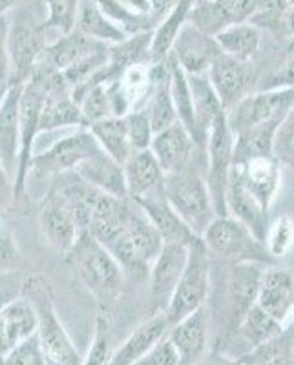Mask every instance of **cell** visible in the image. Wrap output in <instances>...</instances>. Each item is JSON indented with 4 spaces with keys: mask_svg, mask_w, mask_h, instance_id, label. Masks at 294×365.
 <instances>
[{
    "mask_svg": "<svg viewBox=\"0 0 294 365\" xmlns=\"http://www.w3.org/2000/svg\"><path fill=\"white\" fill-rule=\"evenodd\" d=\"M22 88L24 84H13L0 106V163L11 185L19 172Z\"/></svg>",
    "mask_w": 294,
    "mask_h": 365,
    "instance_id": "9a60e30c",
    "label": "cell"
},
{
    "mask_svg": "<svg viewBox=\"0 0 294 365\" xmlns=\"http://www.w3.org/2000/svg\"><path fill=\"white\" fill-rule=\"evenodd\" d=\"M196 365H247V364L241 360V356L230 358V356H225V354L221 353H212L201 358Z\"/></svg>",
    "mask_w": 294,
    "mask_h": 365,
    "instance_id": "f907efd6",
    "label": "cell"
},
{
    "mask_svg": "<svg viewBox=\"0 0 294 365\" xmlns=\"http://www.w3.org/2000/svg\"><path fill=\"white\" fill-rule=\"evenodd\" d=\"M282 24L285 26L289 35H293L294 37V0H289V6H287L285 13H283Z\"/></svg>",
    "mask_w": 294,
    "mask_h": 365,
    "instance_id": "816d5d0a",
    "label": "cell"
},
{
    "mask_svg": "<svg viewBox=\"0 0 294 365\" xmlns=\"http://www.w3.org/2000/svg\"><path fill=\"white\" fill-rule=\"evenodd\" d=\"M112 356L113 351L112 338H110V324H108V318L104 316V311H101L96 319V332H93L91 347L81 365H110L112 364Z\"/></svg>",
    "mask_w": 294,
    "mask_h": 365,
    "instance_id": "ab89813d",
    "label": "cell"
},
{
    "mask_svg": "<svg viewBox=\"0 0 294 365\" xmlns=\"http://www.w3.org/2000/svg\"><path fill=\"white\" fill-rule=\"evenodd\" d=\"M163 240L159 232L150 223L141 208L133 207L128 221L121 232L106 245L125 274L141 279L150 274V267L156 262L163 249Z\"/></svg>",
    "mask_w": 294,
    "mask_h": 365,
    "instance_id": "5b68a950",
    "label": "cell"
},
{
    "mask_svg": "<svg viewBox=\"0 0 294 365\" xmlns=\"http://www.w3.org/2000/svg\"><path fill=\"white\" fill-rule=\"evenodd\" d=\"M6 93H8V90H6V88H0V106H2V101H4Z\"/></svg>",
    "mask_w": 294,
    "mask_h": 365,
    "instance_id": "11a10c76",
    "label": "cell"
},
{
    "mask_svg": "<svg viewBox=\"0 0 294 365\" xmlns=\"http://www.w3.org/2000/svg\"><path fill=\"white\" fill-rule=\"evenodd\" d=\"M170 327L172 325H170L165 312H156V314H152L143 324L137 325L130 332V336L113 351L112 364L110 365H133L136 361H139L163 338L168 336Z\"/></svg>",
    "mask_w": 294,
    "mask_h": 365,
    "instance_id": "603a6c76",
    "label": "cell"
},
{
    "mask_svg": "<svg viewBox=\"0 0 294 365\" xmlns=\"http://www.w3.org/2000/svg\"><path fill=\"white\" fill-rule=\"evenodd\" d=\"M263 270H265V265H260V263H230L225 285H227V303L230 311L232 329H238L241 318L253 305H256Z\"/></svg>",
    "mask_w": 294,
    "mask_h": 365,
    "instance_id": "2e32d148",
    "label": "cell"
},
{
    "mask_svg": "<svg viewBox=\"0 0 294 365\" xmlns=\"http://www.w3.org/2000/svg\"><path fill=\"white\" fill-rule=\"evenodd\" d=\"M208 329H211V314L207 305L170 327L168 338L178 351L179 364L196 365L201 358L207 356Z\"/></svg>",
    "mask_w": 294,
    "mask_h": 365,
    "instance_id": "d6986e66",
    "label": "cell"
},
{
    "mask_svg": "<svg viewBox=\"0 0 294 365\" xmlns=\"http://www.w3.org/2000/svg\"><path fill=\"white\" fill-rule=\"evenodd\" d=\"M208 252L223 257L230 263H260L276 265V259L269 254L265 243L258 240L249 228L232 216H216L203 234Z\"/></svg>",
    "mask_w": 294,
    "mask_h": 365,
    "instance_id": "ba28073f",
    "label": "cell"
},
{
    "mask_svg": "<svg viewBox=\"0 0 294 365\" xmlns=\"http://www.w3.org/2000/svg\"><path fill=\"white\" fill-rule=\"evenodd\" d=\"M256 305L285 324V319L294 312V274L278 265L265 267Z\"/></svg>",
    "mask_w": 294,
    "mask_h": 365,
    "instance_id": "7402d4cb",
    "label": "cell"
},
{
    "mask_svg": "<svg viewBox=\"0 0 294 365\" xmlns=\"http://www.w3.org/2000/svg\"><path fill=\"white\" fill-rule=\"evenodd\" d=\"M150 150L158 158L165 174H176V172L194 168L192 163H194L196 152L201 148L194 141L191 132L181 123H176L153 135Z\"/></svg>",
    "mask_w": 294,
    "mask_h": 365,
    "instance_id": "e0dca14e",
    "label": "cell"
},
{
    "mask_svg": "<svg viewBox=\"0 0 294 365\" xmlns=\"http://www.w3.org/2000/svg\"><path fill=\"white\" fill-rule=\"evenodd\" d=\"M88 130L93 133L103 152H106L110 158H113L121 165H125L130 155L133 154L126 117H108V119L88 126Z\"/></svg>",
    "mask_w": 294,
    "mask_h": 365,
    "instance_id": "1f68e13d",
    "label": "cell"
},
{
    "mask_svg": "<svg viewBox=\"0 0 294 365\" xmlns=\"http://www.w3.org/2000/svg\"><path fill=\"white\" fill-rule=\"evenodd\" d=\"M74 172H77L84 181L90 182L91 187L99 188L104 194L113 197H128L125 166L110 158L103 150L81 163Z\"/></svg>",
    "mask_w": 294,
    "mask_h": 365,
    "instance_id": "484cf974",
    "label": "cell"
},
{
    "mask_svg": "<svg viewBox=\"0 0 294 365\" xmlns=\"http://www.w3.org/2000/svg\"><path fill=\"white\" fill-rule=\"evenodd\" d=\"M22 296L29 299L37 314V338L48 365H81L79 353L68 336L55 307L54 287L42 276L24 279Z\"/></svg>",
    "mask_w": 294,
    "mask_h": 365,
    "instance_id": "3957f363",
    "label": "cell"
},
{
    "mask_svg": "<svg viewBox=\"0 0 294 365\" xmlns=\"http://www.w3.org/2000/svg\"><path fill=\"white\" fill-rule=\"evenodd\" d=\"M221 8L227 11L232 24L236 22H250L260 9L261 0H218Z\"/></svg>",
    "mask_w": 294,
    "mask_h": 365,
    "instance_id": "bcb514c9",
    "label": "cell"
},
{
    "mask_svg": "<svg viewBox=\"0 0 294 365\" xmlns=\"http://www.w3.org/2000/svg\"><path fill=\"white\" fill-rule=\"evenodd\" d=\"M196 0H178L168 9L165 17L161 19L152 31V42H150L148 61L150 63H163L170 55L176 38L181 34V29L188 24L191 11L194 8Z\"/></svg>",
    "mask_w": 294,
    "mask_h": 365,
    "instance_id": "f1b7e54d",
    "label": "cell"
},
{
    "mask_svg": "<svg viewBox=\"0 0 294 365\" xmlns=\"http://www.w3.org/2000/svg\"><path fill=\"white\" fill-rule=\"evenodd\" d=\"M294 104V88L256 90L227 112L236 137L234 163L254 155H274V139Z\"/></svg>",
    "mask_w": 294,
    "mask_h": 365,
    "instance_id": "6da1fadb",
    "label": "cell"
},
{
    "mask_svg": "<svg viewBox=\"0 0 294 365\" xmlns=\"http://www.w3.org/2000/svg\"><path fill=\"white\" fill-rule=\"evenodd\" d=\"M64 259L88 292L97 299L101 311H108L119 299L125 270L106 247L90 232H81Z\"/></svg>",
    "mask_w": 294,
    "mask_h": 365,
    "instance_id": "7a4b0ae2",
    "label": "cell"
},
{
    "mask_svg": "<svg viewBox=\"0 0 294 365\" xmlns=\"http://www.w3.org/2000/svg\"><path fill=\"white\" fill-rule=\"evenodd\" d=\"M123 166H125L128 197L132 201L148 200L165 194L166 174L150 148L133 152Z\"/></svg>",
    "mask_w": 294,
    "mask_h": 365,
    "instance_id": "ffe728a7",
    "label": "cell"
},
{
    "mask_svg": "<svg viewBox=\"0 0 294 365\" xmlns=\"http://www.w3.org/2000/svg\"><path fill=\"white\" fill-rule=\"evenodd\" d=\"M37 334V314L24 296L0 311V360L13 349Z\"/></svg>",
    "mask_w": 294,
    "mask_h": 365,
    "instance_id": "cb8c5ba5",
    "label": "cell"
},
{
    "mask_svg": "<svg viewBox=\"0 0 294 365\" xmlns=\"http://www.w3.org/2000/svg\"><path fill=\"white\" fill-rule=\"evenodd\" d=\"M191 245V243H188ZM187 243H165L150 267V298H152V314L165 312L170 299L174 296L176 287L183 276L188 262Z\"/></svg>",
    "mask_w": 294,
    "mask_h": 365,
    "instance_id": "4fadbf2b",
    "label": "cell"
},
{
    "mask_svg": "<svg viewBox=\"0 0 294 365\" xmlns=\"http://www.w3.org/2000/svg\"><path fill=\"white\" fill-rule=\"evenodd\" d=\"M265 247L274 259L285 257L294 247V220L287 214L278 217L276 221L269 225L265 236Z\"/></svg>",
    "mask_w": 294,
    "mask_h": 365,
    "instance_id": "f35d334b",
    "label": "cell"
},
{
    "mask_svg": "<svg viewBox=\"0 0 294 365\" xmlns=\"http://www.w3.org/2000/svg\"><path fill=\"white\" fill-rule=\"evenodd\" d=\"M2 365H48L37 334L13 349L11 353L6 354L2 358Z\"/></svg>",
    "mask_w": 294,
    "mask_h": 365,
    "instance_id": "7bdbcfd3",
    "label": "cell"
},
{
    "mask_svg": "<svg viewBox=\"0 0 294 365\" xmlns=\"http://www.w3.org/2000/svg\"><path fill=\"white\" fill-rule=\"evenodd\" d=\"M9 35V17H0V88H11V61L8 50Z\"/></svg>",
    "mask_w": 294,
    "mask_h": 365,
    "instance_id": "7dc6e473",
    "label": "cell"
},
{
    "mask_svg": "<svg viewBox=\"0 0 294 365\" xmlns=\"http://www.w3.org/2000/svg\"><path fill=\"white\" fill-rule=\"evenodd\" d=\"M101 146L88 128L77 130L71 135L59 139L41 154L34 155L29 174L37 178H57L64 172L75 170L88 158L101 152Z\"/></svg>",
    "mask_w": 294,
    "mask_h": 365,
    "instance_id": "30bf717a",
    "label": "cell"
},
{
    "mask_svg": "<svg viewBox=\"0 0 294 365\" xmlns=\"http://www.w3.org/2000/svg\"><path fill=\"white\" fill-rule=\"evenodd\" d=\"M192 26L203 31V34L211 35V37H218L225 28L232 24L228 19L227 11L221 8L218 0H205V2H196L194 8L191 11V19H188Z\"/></svg>",
    "mask_w": 294,
    "mask_h": 365,
    "instance_id": "8d00e7d4",
    "label": "cell"
},
{
    "mask_svg": "<svg viewBox=\"0 0 294 365\" xmlns=\"http://www.w3.org/2000/svg\"><path fill=\"white\" fill-rule=\"evenodd\" d=\"M44 4L48 8V17L44 19V28L48 34L55 31L61 37L74 31L81 0H44Z\"/></svg>",
    "mask_w": 294,
    "mask_h": 365,
    "instance_id": "74e56055",
    "label": "cell"
},
{
    "mask_svg": "<svg viewBox=\"0 0 294 365\" xmlns=\"http://www.w3.org/2000/svg\"><path fill=\"white\" fill-rule=\"evenodd\" d=\"M188 86H191L192 103H194V117L196 128H198V145L199 148L205 150L212 125L227 113L223 108L220 96L216 93L211 79L207 73L201 75H187Z\"/></svg>",
    "mask_w": 294,
    "mask_h": 365,
    "instance_id": "d4e9b609",
    "label": "cell"
},
{
    "mask_svg": "<svg viewBox=\"0 0 294 365\" xmlns=\"http://www.w3.org/2000/svg\"><path fill=\"white\" fill-rule=\"evenodd\" d=\"M24 0H0V17H4L8 15L9 11L17 8L19 4H22Z\"/></svg>",
    "mask_w": 294,
    "mask_h": 365,
    "instance_id": "f5cc1de1",
    "label": "cell"
},
{
    "mask_svg": "<svg viewBox=\"0 0 294 365\" xmlns=\"http://www.w3.org/2000/svg\"><path fill=\"white\" fill-rule=\"evenodd\" d=\"M39 225H41L42 236L50 243L51 249L63 256L68 254V250L75 245V241L79 240L83 232L75 212L55 188H50L42 201L41 210H39Z\"/></svg>",
    "mask_w": 294,
    "mask_h": 365,
    "instance_id": "7c38bea8",
    "label": "cell"
},
{
    "mask_svg": "<svg viewBox=\"0 0 294 365\" xmlns=\"http://www.w3.org/2000/svg\"><path fill=\"white\" fill-rule=\"evenodd\" d=\"M211 252L203 237H196L188 245V262L179 279L176 292L170 299L165 314L170 325H176L183 318L205 307L211 292Z\"/></svg>",
    "mask_w": 294,
    "mask_h": 365,
    "instance_id": "52a82bcc",
    "label": "cell"
},
{
    "mask_svg": "<svg viewBox=\"0 0 294 365\" xmlns=\"http://www.w3.org/2000/svg\"><path fill=\"white\" fill-rule=\"evenodd\" d=\"M283 329H285V324L273 318L260 305H253L247 314L241 318L236 332L243 338L245 344L249 345V351H253V349L261 347L263 344L276 338L278 334H282Z\"/></svg>",
    "mask_w": 294,
    "mask_h": 365,
    "instance_id": "836d02e7",
    "label": "cell"
},
{
    "mask_svg": "<svg viewBox=\"0 0 294 365\" xmlns=\"http://www.w3.org/2000/svg\"><path fill=\"white\" fill-rule=\"evenodd\" d=\"M75 29L93 41L110 46L119 44L130 37L125 34V29L108 17L96 0H81Z\"/></svg>",
    "mask_w": 294,
    "mask_h": 365,
    "instance_id": "f546056e",
    "label": "cell"
},
{
    "mask_svg": "<svg viewBox=\"0 0 294 365\" xmlns=\"http://www.w3.org/2000/svg\"><path fill=\"white\" fill-rule=\"evenodd\" d=\"M145 110L148 113V119L152 123L153 132L158 133L168 126L179 123L178 112H176L174 99H172V88H170V66L168 61H165L161 75H159L158 83L153 86L152 96L148 103L145 104Z\"/></svg>",
    "mask_w": 294,
    "mask_h": 365,
    "instance_id": "d6a6232c",
    "label": "cell"
},
{
    "mask_svg": "<svg viewBox=\"0 0 294 365\" xmlns=\"http://www.w3.org/2000/svg\"><path fill=\"white\" fill-rule=\"evenodd\" d=\"M0 365H2V360H0Z\"/></svg>",
    "mask_w": 294,
    "mask_h": 365,
    "instance_id": "6f0895ef",
    "label": "cell"
},
{
    "mask_svg": "<svg viewBox=\"0 0 294 365\" xmlns=\"http://www.w3.org/2000/svg\"><path fill=\"white\" fill-rule=\"evenodd\" d=\"M0 187H11V190H13V185H11V181L8 179V175H6L4 168H2V163H0Z\"/></svg>",
    "mask_w": 294,
    "mask_h": 365,
    "instance_id": "db71d44e",
    "label": "cell"
},
{
    "mask_svg": "<svg viewBox=\"0 0 294 365\" xmlns=\"http://www.w3.org/2000/svg\"><path fill=\"white\" fill-rule=\"evenodd\" d=\"M74 99L81 104V112H83L86 128L93 125V123H99V120L108 119V117H113L106 84H93L90 88L75 91Z\"/></svg>",
    "mask_w": 294,
    "mask_h": 365,
    "instance_id": "d590c367",
    "label": "cell"
},
{
    "mask_svg": "<svg viewBox=\"0 0 294 365\" xmlns=\"http://www.w3.org/2000/svg\"><path fill=\"white\" fill-rule=\"evenodd\" d=\"M133 365H181L179 364V354L176 351L174 344L170 341V338H163L156 347L150 351L148 354L136 361Z\"/></svg>",
    "mask_w": 294,
    "mask_h": 365,
    "instance_id": "f6af8a7d",
    "label": "cell"
},
{
    "mask_svg": "<svg viewBox=\"0 0 294 365\" xmlns=\"http://www.w3.org/2000/svg\"><path fill=\"white\" fill-rule=\"evenodd\" d=\"M221 51L243 63H253L261 46V31L253 22H236L225 28L218 37Z\"/></svg>",
    "mask_w": 294,
    "mask_h": 365,
    "instance_id": "4dcf8cb0",
    "label": "cell"
},
{
    "mask_svg": "<svg viewBox=\"0 0 294 365\" xmlns=\"http://www.w3.org/2000/svg\"><path fill=\"white\" fill-rule=\"evenodd\" d=\"M247 365H290L294 361V322L261 347L241 356Z\"/></svg>",
    "mask_w": 294,
    "mask_h": 365,
    "instance_id": "e575fe53",
    "label": "cell"
},
{
    "mask_svg": "<svg viewBox=\"0 0 294 365\" xmlns=\"http://www.w3.org/2000/svg\"><path fill=\"white\" fill-rule=\"evenodd\" d=\"M133 203L145 212V216L161 236L163 243H187L188 245L198 237L192 232L191 227L179 217L178 212L170 207L165 194L158 195V197H148V200L133 201Z\"/></svg>",
    "mask_w": 294,
    "mask_h": 365,
    "instance_id": "4316f807",
    "label": "cell"
},
{
    "mask_svg": "<svg viewBox=\"0 0 294 365\" xmlns=\"http://www.w3.org/2000/svg\"><path fill=\"white\" fill-rule=\"evenodd\" d=\"M165 197L198 237H203L208 225L218 216L207 181L196 168L166 174Z\"/></svg>",
    "mask_w": 294,
    "mask_h": 365,
    "instance_id": "8992f818",
    "label": "cell"
},
{
    "mask_svg": "<svg viewBox=\"0 0 294 365\" xmlns=\"http://www.w3.org/2000/svg\"><path fill=\"white\" fill-rule=\"evenodd\" d=\"M196 2H205V0H196Z\"/></svg>",
    "mask_w": 294,
    "mask_h": 365,
    "instance_id": "9f6ffc18",
    "label": "cell"
},
{
    "mask_svg": "<svg viewBox=\"0 0 294 365\" xmlns=\"http://www.w3.org/2000/svg\"><path fill=\"white\" fill-rule=\"evenodd\" d=\"M207 75L227 112L250 93V81H253L250 63H243L221 53L212 63Z\"/></svg>",
    "mask_w": 294,
    "mask_h": 365,
    "instance_id": "ac0fdd59",
    "label": "cell"
},
{
    "mask_svg": "<svg viewBox=\"0 0 294 365\" xmlns=\"http://www.w3.org/2000/svg\"><path fill=\"white\" fill-rule=\"evenodd\" d=\"M223 53L214 37L199 31L188 22L176 38L168 57H172L187 75H201L211 70L212 63Z\"/></svg>",
    "mask_w": 294,
    "mask_h": 365,
    "instance_id": "5bb4252c",
    "label": "cell"
},
{
    "mask_svg": "<svg viewBox=\"0 0 294 365\" xmlns=\"http://www.w3.org/2000/svg\"><path fill=\"white\" fill-rule=\"evenodd\" d=\"M234 148H236V137L228 126L227 113H225L212 125L207 146H205V155H207L205 181H207L218 216H228L227 188L228 181H230L232 166H234Z\"/></svg>",
    "mask_w": 294,
    "mask_h": 365,
    "instance_id": "9c48e42d",
    "label": "cell"
},
{
    "mask_svg": "<svg viewBox=\"0 0 294 365\" xmlns=\"http://www.w3.org/2000/svg\"><path fill=\"white\" fill-rule=\"evenodd\" d=\"M66 126L86 128L81 104L74 99L71 88L68 84H61L48 91V96H46L41 113V133L66 128Z\"/></svg>",
    "mask_w": 294,
    "mask_h": 365,
    "instance_id": "83f0119b",
    "label": "cell"
},
{
    "mask_svg": "<svg viewBox=\"0 0 294 365\" xmlns=\"http://www.w3.org/2000/svg\"><path fill=\"white\" fill-rule=\"evenodd\" d=\"M44 21L37 17V9L31 8V0H24L13 9L9 19L8 50L11 61V86L26 84L34 75L48 42Z\"/></svg>",
    "mask_w": 294,
    "mask_h": 365,
    "instance_id": "277c9868",
    "label": "cell"
},
{
    "mask_svg": "<svg viewBox=\"0 0 294 365\" xmlns=\"http://www.w3.org/2000/svg\"><path fill=\"white\" fill-rule=\"evenodd\" d=\"M230 179L240 182L265 210H270V205L282 182V163L274 155H254L241 159L232 166Z\"/></svg>",
    "mask_w": 294,
    "mask_h": 365,
    "instance_id": "8fae6325",
    "label": "cell"
},
{
    "mask_svg": "<svg viewBox=\"0 0 294 365\" xmlns=\"http://www.w3.org/2000/svg\"><path fill=\"white\" fill-rule=\"evenodd\" d=\"M274 158L282 163V165L294 168V104L276 132V139H274Z\"/></svg>",
    "mask_w": 294,
    "mask_h": 365,
    "instance_id": "b9f144b4",
    "label": "cell"
},
{
    "mask_svg": "<svg viewBox=\"0 0 294 365\" xmlns=\"http://www.w3.org/2000/svg\"><path fill=\"white\" fill-rule=\"evenodd\" d=\"M21 262V250L11 234L0 232V276L15 272Z\"/></svg>",
    "mask_w": 294,
    "mask_h": 365,
    "instance_id": "c3c4849f",
    "label": "cell"
},
{
    "mask_svg": "<svg viewBox=\"0 0 294 365\" xmlns=\"http://www.w3.org/2000/svg\"><path fill=\"white\" fill-rule=\"evenodd\" d=\"M282 88H294V46L287 53L282 66L269 75L258 90H282Z\"/></svg>",
    "mask_w": 294,
    "mask_h": 365,
    "instance_id": "ee69618b",
    "label": "cell"
},
{
    "mask_svg": "<svg viewBox=\"0 0 294 365\" xmlns=\"http://www.w3.org/2000/svg\"><path fill=\"white\" fill-rule=\"evenodd\" d=\"M22 287H24V279L19 276L17 270L0 276V311H2L8 303H11L13 299L21 298Z\"/></svg>",
    "mask_w": 294,
    "mask_h": 365,
    "instance_id": "681fc988",
    "label": "cell"
},
{
    "mask_svg": "<svg viewBox=\"0 0 294 365\" xmlns=\"http://www.w3.org/2000/svg\"><path fill=\"white\" fill-rule=\"evenodd\" d=\"M126 125H128V135L130 143H132L133 152L139 150H148L153 141V132L152 123L148 119V113L145 110H136V112L126 115Z\"/></svg>",
    "mask_w": 294,
    "mask_h": 365,
    "instance_id": "60d3db41",
    "label": "cell"
},
{
    "mask_svg": "<svg viewBox=\"0 0 294 365\" xmlns=\"http://www.w3.org/2000/svg\"><path fill=\"white\" fill-rule=\"evenodd\" d=\"M106 50H110V44L93 41V38L74 29L70 34L61 35L57 41L46 46L41 63L48 64L59 73H63V71L70 70V68L77 66V64L84 63L88 58L96 57Z\"/></svg>",
    "mask_w": 294,
    "mask_h": 365,
    "instance_id": "44dd1931",
    "label": "cell"
}]
</instances>
